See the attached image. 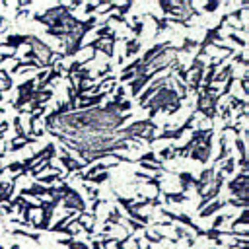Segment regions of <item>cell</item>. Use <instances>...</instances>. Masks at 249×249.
Wrapping results in <instances>:
<instances>
[{
    "instance_id": "6da1fadb",
    "label": "cell",
    "mask_w": 249,
    "mask_h": 249,
    "mask_svg": "<svg viewBox=\"0 0 249 249\" xmlns=\"http://www.w3.org/2000/svg\"><path fill=\"white\" fill-rule=\"evenodd\" d=\"M181 103H183V101H181L179 93L175 91V88L163 86V88H160L158 93H154L142 107L148 109V119L154 121V117H156L158 111H165V113L173 115V113H177V111L181 109Z\"/></svg>"
},
{
    "instance_id": "7a4b0ae2",
    "label": "cell",
    "mask_w": 249,
    "mask_h": 249,
    "mask_svg": "<svg viewBox=\"0 0 249 249\" xmlns=\"http://www.w3.org/2000/svg\"><path fill=\"white\" fill-rule=\"evenodd\" d=\"M56 191H58V196H60V202L64 204V208H70V210H74V212H78V214L86 212V202H84V198H82L80 193H78L76 189H72L68 183H60V185L56 187Z\"/></svg>"
},
{
    "instance_id": "3957f363",
    "label": "cell",
    "mask_w": 249,
    "mask_h": 249,
    "mask_svg": "<svg viewBox=\"0 0 249 249\" xmlns=\"http://www.w3.org/2000/svg\"><path fill=\"white\" fill-rule=\"evenodd\" d=\"M18 91H19V95H18V99H16L12 105H14V109H19V111H21V107H23V105H27V103H31V101H33L35 78H29V80H25L23 84H19V86H18Z\"/></svg>"
},
{
    "instance_id": "277c9868",
    "label": "cell",
    "mask_w": 249,
    "mask_h": 249,
    "mask_svg": "<svg viewBox=\"0 0 249 249\" xmlns=\"http://www.w3.org/2000/svg\"><path fill=\"white\" fill-rule=\"evenodd\" d=\"M228 187H230L231 195H233L237 200L247 202V169H241V171L235 175V179L230 181Z\"/></svg>"
},
{
    "instance_id": "5b68a950",
    "label": "cell",
    "mask_w": 249,
    "mask_h": 249,
    "mask_svg": "<svg viewBox=\"0 0 249 249\" xmlns=\"http://www.w3.org/2000/svg\"><path fill=\"white\" fill-rule=\"evenodd\" d=\"M58 160L64 163V167H66V175H70V173L80 171V169H84V167H86V163H84V161L74 160V158H72L68 152H64V150H62V154L58 156Z\"/></svg>"
},
{
    "instance_id": "8992f818",
    "label": "cell",
    "mask_w": 249,
    "mask_h": 249,
    "mask_svg": "<svg viewBox=\"0 0 249 249\" xmlns=\"http://www.w3.org/2000/svg\"><path fill=\"white\" fill-rule=\"evenodd\" d=\"M231 72H233V64H231V62L226 64L222 70H216V74H214V78H212V86H214V84H222V82H226V80L231 76Z\"/></svg>"
},
{
    "instance_id": "52a82bcc",
    "label": "cell",
    "mask_w": 249,
    "mask_h": 249,
    "mask_svg": "<svg viewBox=\"0 0 249 249\" xmlns=\"http://www.w3.org/2000/svg\"><path fill=\"white\" fill-rule=\"evenodd\" d=\"M226 206V200H214L212 204H206L202 210H198V216L200 218H208V216H212L214 212H218L220 208H224Z\"/></svg>"
},
{
    "instance_id": "ba28073f",
    "label": "cell",
    "mask_w": 249,
    "mask_h": 249,
    "mask_svg": "<svg viewBox=\"0 0 249 249\" xmlns=\"http://www.w3.org/2000/svg\"><path fill=\"white\" fill-rule=\"evenodd\" d=\"M179 181H181V193H183V195H187L189 187H195L196 177H193V175H191V171H181V173H179Z\"/></svg>"
},
{
    "instance_id": "9c48e42d",
    "label": "cell",
    "mask_w": 249,
    "mask_h": 249,
    "mask_svg": "<svg viewBox=\"0 0 249 249\" xmlns=\"http://www.w3.org/2000/svg\"><path fill=\"white\" fill-rule=\"evenodd\" d=\"M140 47H142V41L140 39H124V56H132V54H136L138 51H140Z\"/></svg>"
},
{
    "instance_id": "30bf717a",
    "label": "cell",
    "mask_w": 249,
    "mask_h": 249,
    "mask_svg": "<svg viewBox=\"0 0 249 249\" xmlns=\"http://www.w3.org/2000/svg\"><path fill=\"white\" fill-rule=\"evenodd\" d=\"M163 200H165L167 204H183V202L189 200V196L183 195V193H165V195H163Z\"/></svg>"
},
{
    "instance_id": "8fae6325",
    "label": "cell",
    "mask_w": 249,
    "mask_h": 249,
    "mask_svg": "<svg viewBox=\"0 0 249 249\" xmlns=\"http://www.w3.org/2000/svg\"><path fill=\"white\" fill-rule=\"evenodd\" d=\"M233 167H235V158H233V156H228V158L220 163V171H222V173H231Z\"/></svg>"
},
{
    "instance_id": "7c38bea8",
    "label": "cell",
    "mask_w": 249,
    "mask_h": 249,
    "mask_svg": "<svg viewBox=\"0 0 249 249\" xmlns=\"http://www.w3.org/2000/svg\"><path fill=\"white\" fill-rule=\"evenodd\" d=\"M173 158H177L175 146H167V148H163V150L160 152V158H158V160H160V161H161V160H165V161H167V160H173Z\"/></svg>"
},
{
    "instance_id": "4fadbf2b",
    "label": "cell",
    "mask_w": 249,
    "mask_h": 249,
    "mask_svg": "<svg viewBox=\"0 0 249 249\" xmlns=\"http://www.w3.org/2000/svg\"><path fill=\"white\" fill-rule=\"evenodd\" d=\"M10 233H12V235H23V237H29V239H33V241H37V243L41 241V235H39V233H29V231H25V230H18V228H16V230H12Z\"/></svg>"
},
{
    "instance_id": "5bb4252c",
    "label": "cell",
    "mask_w": 249,
    "mask_h": 249,
    "mask_svg": "<svg viewBox=\"0 0 249 249\" xmlns=\"http://www.w3.org/2000/svg\"><path fill=\"white\" fill-rule=\"evenodd\" d=\"M107 179H109V171H99L97 175L89 177L88 181H91V183H97V185H99V183H103V181H107Z\"/></svg>"
},
{
    "instance_id": "9a60e30c",
    "label": "cell",
    "mask_w": 249,
    "mask_h": 249,
    "mask_svg": "<svg viewBox=\"0 0 249 249\" xmlns=\"http://www.w3.org/2000/svg\"><path fill=\"white\" fill-rule=\"evenodd\" d=\"M107 222H111V224H121V212H119L117 208H113V210L109 212V216H107Z\"/></svg>"
},
{
    "instance_id": "2e32d148",
    "label": "cell",
    "mask_w": 249,
    "mask_h": 249,
    "mask_svg": "<svg viewBox=\"0 0 249 249\" xmlns=\"http://www.w3.org/2000/svg\"><path fill=\"white\" fill-rule=\"evenodd\" d=\"M123 99H124V86H119V88L115 89V93H113V99H111V101L119 103V101H123Z\"/></svg>"
},
{
    "instance_id": "e0dca14e",
    "label": "cell",
    "mask_w": 249,
    "mask_h": 249,
    "mask_svg": "<svg viewBox=\"0 0 249 249\" xmlns=\"http://www.w3.org/2000/svg\"><path fill=\"white\" fill-rule=\"evenodd\" d=\"M175 233H177V239H181V237L191 239V231L187 228H183V226H175Z\"/></svg>"
},
{
    "instance_id": "ac0fdd59",
    "label": "cell",
    "mask_w": 249,
    "mask_h": 249,
    "mask_svg": "<svg viewBox=\"0 0 249 249\" xmlns=\"http://www.w3.org/2000/svg\"><path fill=\"white\" fill-rule=\"evenodd\" d=\"M230 117H231V109H230L228 105H224V107H222V111H220V119L230 121Z\"/></svg>"
},
{
    "instance_id": "d6986e66",
    "label": "cell",
    "mask_w": 249,
    "mask_h": 249,
    "mask_svg": "<svg viewBox=\"0 0 249 249\" xmlns=\"http://www.w3.org/2000/svg\"><path fill=\"white\" fill-rule=\"evenodd\" d=\"M235 146H237V150H239V156L245 158V142H243L241 138H235Z\"/></svg>"
},
{
    "instance_id": "ffe728a7",
    "label": "cell",
    "mask_w": 249,
    "mask_h": 249,
    "mask_svg": "<svg viewBox=\"0 0 249 249\" xmlns=\"http://www.w3.org/2000/svg\"><path fill=\"white\" fill-rule=\"evenodd\" d=\"M68 249H88V245H86L84 241H74V239H72V243L68 245Z\"/></svg>"
},
{
    "instance_id": "44dd1931",
    "label": "cell",
    "mask_w": 249,
    "mask_h": 249,
    "mask_svg": "<svg viewBox=\"0 0 249 249\" xmlns=\"http://www.w3.org/2000/svg\"><path fill=\"white\" fill-rule=\"evenodd\" d=\"M239 84H241V88H243V93H247V91H249V80H247V74H243V76H241Z\"/></svg>"
},
{
    "instance_id": "7402d4cb",
    "label": "cell",
    "mask_w": 249,
    "mask_h": 249,
    "mask_svg": "<svg viewBox=\"0 0 249 249\" xmlns=\"http://www.w3.org/2000/svg\"><path fill=\"white\" fill-rule=\"evenodd\" d=\"M218 6H220V0H216V2H208V4H204V10H206V12H214Z\"/></svg>"
},
{
    "instance_id": "603a6c76",
    "label": "cell",
    "mask_w": 249,
    "mask_h": 249,
    "mask_svg": "<svg viewBox=\"0 0 249 249\" xmlns=\"http://www.w3.org/2000/svg\"><path fill=\"white\" fill-rule=\"evenodd\" d=\"M228 37H230L231 41H235V43H237L239 47H245V41H243V39H239V37H237L235 33H228Z\"/></svg>"
},
{
    "instance_id": "cb8c5ba5",
    "label": "cell",
    "mask_w": 249,
    "mask_h": 249,
    "mask_svg": "<svg viewBox=\"0 0 249 249\" xmlns=\"http://www.w3.org/2000/svg\"><path fill=\"white\" fill-rule=\"evenodd\" d=\"M233 62H239V64H247V56H245V53H241V54L233 56Z\"/></svg>"
},
{
    "instance_id": "d4e9b609",
    "label": "cell",
    "mask_w": 249,
    "mask_h": 249,
    "mask_svg": "<svg viewBox=\"0 0 249 249\" xmlns=\"http://www.w3.org/2000/svg\"><path fill=\"white\" fill-rule=\"evenodd\" d=\"M230 249H249V245H230Z\"/></svg>"
},
{
    "instance_id": "484cf974",
    "label": "cell",
    "mask_w": 249,
    "mask_h": 249,
    "mask_svg": "<svg viewBox=\"0 0 249 249\" xmlns=\"http://www.w3.org/2000/svg\"><path fill=\"white\" fill-rule=\"evenodd\" d=\"M91 249H101V245H99V241H97V239H93V241H91Z\"/></svg>"
},
{
    "instance_id": "4316f807",
    "label": "cell",
    "mask_w": 249,
    "mask_h": 249,
    "mask_svg": "<svg viewBox=\"0 0 249 249\" xmlns=\"http://www.w3.org/2000/svg\"><path fill=\"white\" fill-rule=\"evenodd\" d=\"M12 249H21V247H19L18 243H14V245H12Z\"/></svg>"
}]
</instances>
